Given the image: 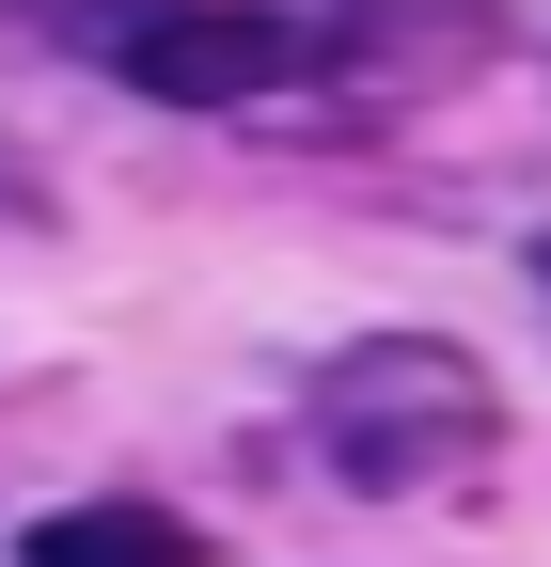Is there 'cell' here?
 <instances>
[{
    "instance_id": "3",
    "label": "cell",
    "mask_w": 551,
    "mask_h": 567,
    "mask_svg": "<svg viewBox=\"0 0 551 567\" xmlns=\"http://www.w3.org/2000/svg\"><path fill=\"white\" fill-rule=\"evenodd\" d=\"M17 567H205V536L174 505H63L17 536Z\"/></svg>"
},
{
    "instance_id": "5",
    "label": "cell",
    "mask_w": 551,
    "mask_h": 567,
    "mask_svg": "<svg viewBox=\"0 0 551 567\" xmlns=\"http://www.w3.org/2000/svg\"><path fill=\"white\" fill-rule=\"evenodd\" d=\"M536 284H551V237H536Z\"/></svg>"
},
{
    "instance_id": "4",
    "label": "cell",
    "mask_w": 551,
    "mask_h": 567,
    "mask_svg": "<svg viewBox=\"0 0 551 567\" xmlns=\"http://www.w3.org/2000/svg\"><path fill=\"white\" fill-rule=\"evenodd\" d=\"M0 221H32V174H17V158H0Z\"/></svg>"
},
{
    "instance_id": "1",
    "label": "cell",
    "mask_w": 551,
    "mask_h": 567,
    "mask_svg": "<svg viewBox=\"0 0 551 567\" xmlns=\"http://www.w3.org/2000/svg\"><path fill=\"white\" fill-rule=\"evenodd\" d=\"M505 442V394L472 347L441 331H363L315 363V457L363 488V505H409V488H457L472 457Z\"/></svg>"
},
{
    "instance_id": "2",
    "label": "cell",
    "mask_w": 551,
    "mask_h": 567,
    "mask_svg": "<svg viewBox=\"0 0 551 567\" xmlns=\"http://www.w3.org/2000/svg\"><path fill=\"white\" fill-rule=\"evenodd\" d=\"M126 95L158 111H252V95H300L315 80V32L268 17V0H143V17L111 32Z\"/></svg>"
}]
</instances>
